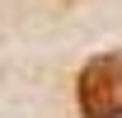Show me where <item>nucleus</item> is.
Returning <instances> with one entry per match:
<instances>
[{
	"label": "nucleus",
	"mask_w": 122,
	"mask_h": 118,
	"mask_svg": "<svg viewBox=\"0 0 122 118\" xmlns=\"http://www.w3.org/2000/svg\"><path fill=\"white\" fill-rule=\"evenodd\" d=\"M85 118H122V57H94L80 71Z\"/></svg>",
	"instance_id": "1"
}]
</instances>
